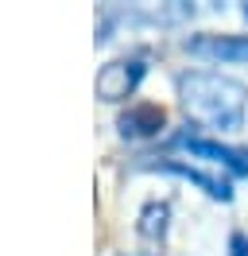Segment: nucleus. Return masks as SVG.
I'll use <instances>...</instances> for the list:
<instances>
[{
  "mask_svg": "<svg viewBox=\"0 0 248 256\" xmlns=\"http://www.w3.org/2000/svg\"><path fill=\"white\" fill-rule=\"evenodd\" d=\"M178 101L182 109L206 128H240L248 109V90L244 82L217 74V70H186L178 74Z\"/></svg>",
  "mask_w": 248,
  "mask_h": 256,
  "instance_id": "nucleus-1",
  "label": "nucleus"
},
{
  "mask_svg": "<svg viewBox=\"0 0 248 256\" xmlns=\"http://www.w3.org/2000/svg\"><path fill=\"white\" fill-rule=\"evenodd\" d=\"M144 58L132 54V58H112L97 70V97H105V101H128V97L136 94V86L144 82Z\"/></svg>",
  "mask_w": 248,
  "mask_h": 256,
  "instance_id": "nucleus-2",
  "label": "nucleus"
},
{
  "mask_svg": "<svg viewBox=\"0 0 248 256\" xmlns=\"http://www.w3.org/2000/svg\"><path fill=\"white\" fill-rule=\"evenodd\" d=\"M174 148H186L190 156H198L206 163L229 167L232 175H248V152L244 148H229V144H221V140H210V136H194V132H178Z\"/></svg>",
  "mask_w": 248,
  "mask_h": 256,
  "instance_id": "nucleus-3",
  "label": "nucleus"
},
{
  "mask_svg": "<svg viewBox=\"0 0 248 256\" xmlns=\"http://www.w3.org/2000/svg\"><path fill=\"white\" fill-rule=\"evenodd\" d=\"M182 47L217 62H248V35H190L182 39Z\"/></svg>",
  "mask_w": 248,
  "mask_h": 256,
  "instance_id": "nucleus-4",
  "label": "nucleus"
},
{
  "mask_svg": "<svg viewBox=\"0 0 248 256\" xmlns=\"http://www.w3.org/2000/svg\"><path fill=\"white\" fill-rule=\"evenodd\" d=\"M163 109L159 105H132V109L120 112V132L124 136H132V140H148V136H159V128H163Z\"/></svg>",
  "mask_w": 248,
  "mask_h": 256,
  "instance_id": "nucleus-5",
  "label": "nucleus"
},
{
  "mask_svg": "<svg viewBox=\"0 0 248 256\" xmlns=\"http://www.w3.org/2000/svg\"><path fill=\"white\" fill-rule=\"evenodd\" d=\"M163 167H167V171H174V175H182V178H190V182H198V186L210 194V198H221V202H229V198H232V186L225 182V178L206 175V171L190 167V163H163Z\"/></svg>",
  "mask_w": 248,
  "mask_h": 256,
  "instance_id": "nucleus-6",
  "label": "nucleus"
},
{
  "mask_svg": "<svg viewBox=\"0 0 248 256\" xmlns=\"http://www.w3.org/2000/svg\"><path fill=\"white\" fill-rule=\"evenodd\" d=\"M167 218H170L167 202L144 206V214H140V233H144V237H163V233H167Z\"/></svg>",
  "mask_w": 248,
  "mask_h": 256,
  "instance_id": "nucleus-7",
  "label": "nucleus"
},
{
  "mask_svg": "<svg viewBox=\"0 0 248 256\" xmlns=\"http://www.w3.org/2000/svg\"><path fill=\"white\" fill-rule=\"evenodd\" d=\"M229 248H232V256H248V240L240 237V233H232V240H229Z\"/></svg>",
  "mask_w": 248,
  "mask_h": 256,
  "instance_id": "nucleus-8",
  "label": "nucleus"
}]
</instances>
